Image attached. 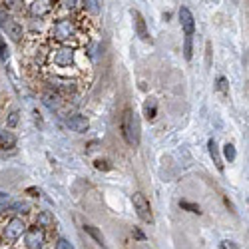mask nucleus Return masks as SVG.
<instances>
[{"mask_svg":"<svg viewBox=\"0 0 249 249\" xmlns=\"http://www.w3.org/2000/svg\"><path fill=\"white\" fill-rule=\"evenodd\" d=\"M122 134L130 146H138L140 143V120L138 114L132 112L130 108L124 114V122H122Z\"/></svg>","mask_w":249,"mask_h":249,"instance_id":"nucleus-1","label":"nucleus"},{"mask_svg":"<svg viewBox=\"0 0 249 249\" xmlns=\"http://www.w3.org/2000/svg\"><path fill=\"white\" fill-rule=\"evenodd\" d=\"M132 203H134V210L138 213V217L146 223H154V213H152V205L148 201V197L143 196L142 192H136L132 196Z\"/></svg>","mask_w":249,"mask_h":249,"instance_id":"nucleus-2","label":"nucleus"},{"mask_svg":"<svg viewBox=\"0 0 249 249\" xmlns=\"http://www.w3.org/2000/svg\"><path fill=\"white\" fill-rule=\"evenodd\" d=\"M26 231V223L20 219V217H12L6 225V230H4V237L8 241H16L18 237H22V233Z\"/></svg>","mask_w":249,"mask_h":249,"instance_id":"nucleus-3","label":"nucleus"},{"mask_svg":"<svg viewBox=\"0 0 249 249\" xmlns=\"http://www.w3.org/2000/svg\"><path fill=\"white\" fill-rule=\"evenodd\" d=\"M179 22H181V28H183L185 38H194V32H196V20H194V14H192L190 8H185V6L179 8Z\"/></svg>","mask_w":249,"mask_h":249,"instance_id":"nucleus-4","label":"nucleus"},{"mask_svg":"<svg viewBox=\"0 0 249 249\" xmlns=\"http://www.w3.org/2000/svg\"><path fill=\"white\" fill-rule=\"evenodd\" d=\"M66 124H68V128H70L72 132H76V134H84V132H88V128H90V120H88L86 116H82V114L70 116V118L66 120Z\"/></svg>","mask_w":249,"mask_h":249,"instance_id":"nucleus-5","label":"nucleus"},{"mask_svg":"<svg viewBox=\"0 0 249 249\" xmlns=\"http://www.w3.org/2000/svg\"><path fill=\"white\" fill-rule=\"evenodd\" d=\"M52 36L56 40H68L72 36V22L70 20H58L52 28Z\"/></svg>","mask_w":249,"mask_h":249,"instance_id":"nucleus-6","label":"nucleus"},{"mask_svg":"<svg viewBox=\"0 0 249 249\" xmlns=\"http://www.w3.org/2000/svg\"><path fill=\"white\" fill-rule=\"evenodd\" d=\"M52 60H54V64L58 68H68L72 62H74V52L70 48H60V50H56V54L52 56Z\"/></svg>","mask_w":249,"mask_h":249,"instance_id":"nucleus-7","label":"nucleus"},{"mask_svg":"<svg viewBox=\"0 0 249 249\" xmlns=\"http://www.w3.org/2000/svg\"><path fill=\"white\" fill-rule=\"evenodd\" d=\"M132 18H134L136 34L143 40V42H150V32H148V26H146V20H143V16L138 10H132Z\"/></svg>","mask_w":249,"mask_h":249,"instance_id":"nucleus-8","label":"nucleus"},{"mask_svg":"<svg viewBox=\"0 0 249 249\" xmlns=\"http://www.w3.org/2000/svg\"><path fill=\"white\" fill-rule=\"evenodd\" d=\"M42 243H44V231L42 230H30V231H26V245L30 249L42 247Z\"/></svg>","mask_w":249,"mask_h":249,"instance_id":"nucleus-9","label":"nucleus"},{"mask_svg":"<svg viewBox=\"0 0 249 249\" xmlns=\"http://www.w3.org/2000/svg\"><path fill=\"white\" fill-rule=\"evenodd\" d=\"M4 28H6V34L14 40V42H20V38H22V24H18V22H14V20H8V22L4 24Z\"/></svg>","mask_w":249,"mask_h":249,"instance_id":"nucleus-10","label":"nucleus"},{"mask_svg":"<svg viewBox=\"0 0 249 249\" xmlns=\"http://www.w3.org/2000/svg\"><path fill=\"white\" fill-rule=\"evenodd\" d=\"M84 231L102 247V249H106V241H104V235H102V231L98 230L96 225H92V223H84Z\"/></svg>","mask_w":249,"mask_h":249,"instance_id":"nucleus-11","label":"nucleus"},{"mask_svg":"<svg viewBox=\"0 0 249 249\" xmlns=\"http://www.w3.org/2000/svg\"><path fill=\"white\" fill-rule=\"evenodd\" d=\"M207 148H210V156H212V160H213V163H215V168H217L219 172H223V160H221V154H219V148H217L215 140L207 142Z\"/></svg>","mask_w":249,"mask_h":249,"instance_id":"nucleus-12","label":"nucleus"},{"mask_svg":"<svg viewBox=\"0 0 249 249\" xmlns=\"http://www.w3.org/2000/svg\"><path fill=\"white\" fill-rule=\"evenodd\" d=\"M16 146V136L12 132H2L0 130V148L2 150H12Z\"/></svg>","mask_w":249,"mask_h":249,"instance_id":"nucleus-13","label":"nucleus"},{"mask_svg":"<svg viewBox=\"0 0 249 249\" xmlns=\"http://www.w3.org/2000/svg\"><path fill=\"white\" fill-rule=\"evenodd\" d=\"M52 4L54 2H32L30 4V12L34 16H46L52 10Z\"/></svg>","mask_w":249,"mask_h":249,"instance_id":"nucleus-14","label":"nucleus"},{"mask_svg":"<svg viewBox=\"0 0 249 249\" xmlns=\"http://www.w3.org/2000/svg\"><path fill=\"white\" fill-rule=\"evenodd\" d=\"M42 102L46 104L50 110H58V106H60V96L54 94V92H46V94H42Z\"/></svg>","mask_w":249,"mask_h":249,"instance_id":"nucleus-15","label":"nucleus"},{"mask_svg":"<svg viewBox=\"0 0 249 249\" xmlns=\"http://www.w3.org/2000/svg\"><path fill=\"white\" fill-rule=\"evenodd\" d=\"M143 112H146V118L148 120H156V116H158V102L154 98H150L146 102V106H143Z\"/></svg>","mask_w":249,"mask_h":249,"instance_id":"nucleus-16","label":"nucleus"},{"mask_svg":"<svg viewBox=\"0 0 249 249\" xmlns=\"http://www.w3.org/2000/svg\"><path fill=\"white\" fill-rule=\"evenodd\" d=\"M52 225H54V217L50 212L38 213V227H52Z\"/></svg>","mask_w":249,"mask_h":249,"instance_id":"nucleus-17","label":"nucleus"},{"mask_svg":"<svg viewBox=\"0 0 249 249\" xmlns=\"http://www.w3.org/2000/svg\"><path fill=\"white\" fill-rule=\"evenodd\" d=\"M235 156H237V154H235V146H233L231 142H227L225 146H223V158L231 163V161H235Z\"/></svg>","mask_w":249,"mask_h":249,"instance_id":"nucleus-18","label":"nucleus"},{"mask_svg":"<svg viewBox=\"0 0 249 249\" xmlns=\"http://www.w3.org/2000/svg\"><path fill=\"white\" fill-rule=\"evenodd\" d=\"M217 90L221 92L223 98H230V82H227V78H223V76L217 78Z\"/></svg>","mask_w":249,"mask_h":249,"instance_id":"nucleus-19","label":"nucleus"},{"mask_svg":"<svg viewBox=\"0 0 249 249\" xmlns=\"http://www.w3.org/2000/svg\"><path fill=\"white\" fill-rule=\"evenodd\" d=\"M179 207L181 210H185V212H190V213H201V210H199V205L197 203H192V201H185V199H181L179 201Z\"/></svg>","mask_w":249,"mask_h":249,"instance_id":"nucleus-20","label":"nucleus"},{"mask_svg":"<svg viewBox=\"0 0 249 249\" xmlns=\"http://www.w3.org/2000/svg\"><path fill=\"white\" fill-rule=\"evenodd\" d=\"M8 56H10V52H8V46H6V40H4L2 32H0V58H2V60L6 62V60H8Z\"/></svg>","mask_w":249,"mask_h":249,"instance_id":"nucleus-21","label":"nucleus"},{"mask_svg":"<svg viewBox=\"0 0 249 249\" xmlns=\"http://www.w3.org/2000/svg\"><path fill=\"white\" fill-rule=\"evenodd\" d=\"M18 120H20V112H18V110H12V112L8 114V120H6V126H8V128H16V124H18Z\"/></svg>","mask_w":249,"mask_h":249,"instance_id":"nucleus-22","label":"nucleus"},{"mask_svg":"<svg viewBox=\"0 0 249 249\" xmlns=\"http://www.w3.org/2000/svg\"><path fill=\"white\" fill-rule=\"evenodd\" d=\"M94 165H96V170H100V172H110L112 170V163L108 160H96Z\"/></svg>","mask_w":249,"mask_h":249,"instance_id":"nucleus-23","label":"nucleus"},{"mask_svg":"<svg viewBox=\"0 0 249 249\" xmlns=\"http://www.w3.org/2000/svg\"><path fill=\"white\" fill-rule=\"evenodd\" d=\"M56 249H74V247H72V243H68L64 237H60L58 243H56Z\"/></svg>","mask_w":249,"mask_h":249,"instance_id":"nucleus-24","label":"nucleus"},{"mask_svg":"<svg viewBox=\"0 0 249 249\" xmlns=\"http://www.w3.org/2000/svg\"><path fill=\"white\" fill-rule=\"evenodd\" d=\"M86 8H88V10H92V12H98V10H100L98 2H86Z\"/></svg>","mask_w":249,"mask_h":249,"instance_id":"nucleus-25","label":"nucleus"},{"mask_svg":"<svg viewBox=\"0 0 249 249\" xmlns=\"http://www.w3.org/2000/svg\"><path fill=\"white\" fill-rule=\"evenodd\" d=\"M207 66H212V42H207Z\"/></svg>","mask_w":249,"mask_h":249,"instance_id":"nucleus-26","label":"nucleus"},{"mask_svg":"<svg viewBox=\"0 0 249 249\" xmlns=\"http://www.w3.org/2000/svg\"><path fill=\"white\" fill-rule=\"evenodd\" d=\"M6 20H8V14H6V8H4V10H0V24H6Z\"/></svg>","mask_w":249,"mask_h":249,"instance_id":"nucleus-27","label":"nucleus"},{"mask_svg":"<svg viewBox=\"0 0 249 249\" xmlns=\"http://www.w3.org/2000/svg\"><path fill=\"white\" fill-rule=\"evenodd\" d=\"M134 235H136V237H138L140 241H146V235H143V233H142V231L138 230V227H134Z\"/></svg>","mask_w":249,"mask_h":249,"instance_id":"nucleus-28","label":"nucleus"},{"mask_svg":"<svg viewBox=\"0 0 249 249\" xmlns=\"http://www.w3.org/2000/svg\"><path fill=\"white\" fill-rule=\"evenodd\" d=\"M223 201H225V205H227V207H230V210H231V213H235V205H233L230 199H227V197H223Z\"/></svg>","mask_w":249,"mask_h":249,"instance_id":"nucleus-29","label":"nucleus"}]
</instances>
